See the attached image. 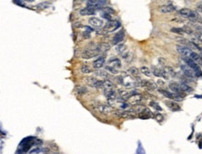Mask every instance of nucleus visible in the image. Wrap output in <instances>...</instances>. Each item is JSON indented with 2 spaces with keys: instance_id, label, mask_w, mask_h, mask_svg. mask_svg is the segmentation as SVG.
Segmentation results:
<instances>
[{
  "instance_id": "obj_1",
  "label": "nucleus",
  "mask_w": 202,
  "mask_h": 154,
  "mask_svg": "<svg viewBox=\"0 0 202 154\" xmlns=\"http://www.w3.org/2000/svg\"><path fill=\"white\" fill-rule=\"evenodd\" d=\"M101 45L96 43H91L87 47V49L82 52V57L84 59H91L96 57L101 53Z\"/></svg>"
},
{
  "instance_id": "obj_2",
  "label": "nucleus",
  "mask_w": 202,
  "mask_h": 154,
  "mask_svg": "<svg viewBox=\"0 0 202 154\" xmlns=\"http://www.w3.org/2000/svg\"><path fill=\"white\" fill-rule=\"evenodd\" d=\"M122 84L126 87V88H132L135 86L137 83L134 81L131 76H129L126 73H123L122 76Z\"/></svg>"
},
{
  "instance_id": "obj_3",
  "label": "nucleus",
  "mask_w": 202,
  "mask_h": 154,
  "mask_svg": "<svg viewBox=\"0 0 202 154\" xmlns=\"http://www.w3.org/2000/svg\"><path fill=\"white\" fill-rule=\"evenodd\" d=\"M119 26H120V23H119V22L111 20V21L107 22L106 25L104 27V30H105L108 33H110V32H113V31H115L116 28H118Z\"/></svg>"
},
{
  "instance_id": "obj_4",
  "label": "nucleus",
  "mask_w": 202,
  "mask_h": 154,
  "mask_svg": "<svg viewBox=\"0 0 202 154\" xmlns=\"http://www.w3.org/2000/svg\"><path fill=\"white\" fill-rule=\"evenodd\" d=\"M96 111L100 112V113H104V114H108L111 111H113V108H112L110 105H97L93 108Z\"/></svg>"
},
{
  "instance_id": "obj_5",
  "label": "nucleus",
  "mask_w": 202,
  "mask_h": 154,
  "mask_svg": "<svg viewBox=\"0 0 202 154\" xmlns=\"http://www.w3.org/2000/svg\"><path fill=\"white\" fill-rule=\"evenodd\" d=\"M124 37H125L124 31L123 30L119 31V32H118V33L115 35V37H113V39H112V44H113V45H115V46L118 45L119 43L122 42V40L124 39Z\"/></svg>"
},
{
  "instance_id": "obj_6",
  "label": "nucleus",
  "mask_w": 202,
  "mask_h": 154,
  "mask_svg": "<svg viewBox=\"0 0 202 154\" xmlns=\"http://www.w3.org/2000/svg\"><path fill=\"white\" fill-rule=\"evenodd\" d=\"M89 23L92 27L100 28V27H102V26H104V21H102V19L97 18V17H91V18L89 20Z\"/></svg>"
},
{
  "instance_id": "obj_7",
  "label": "nucleus",
  "mask_w": 202,
  "mask_h": 154,
  "mask_svg": "<svg viewBox=\"0 0 202 154\" xmlns=\"http://www.w3.org/2000/svg\"><path fill=\"white\" fill-rule=\"evenodd\" d=\"M181 69H182V71L183 72V74H185V76H186L188 78H190V80L195 78V73H194V71H193L191 68L188 67L186 65H181Z\"/></svg>"
},
{
  "instance_id": "obj_8",
  "label": "nucleus",
  "mask_w": 202,
  "mask_h": 154,
  "mask_svg": "<svg viewBox=\"0 0 202 154\" xmlns=\"http://www.w3.org/2000/svg\"><path fill=\"white\" fill-rule=\"evenodd\" d=\"M169 88L170 89V91L173 92V94H183V92L182 90L180 84H178V83H176V82H169Z\"/></svg>"
},
{
  "instance_id": "obj_9",
  "label": "nucleus",
  "mask_w": 202,
  "mask_h": 154,
  "mask_svg": "<svg viewBox=\"0 0 202 154\" xmlns=\"http://www.w3.org/2000/svg\"><path fill=\"white\" fill-rule=\"evenodd\" d=\"M95 13H96L95 7H86L80 10V15L82 16H91V15H94Z\"/></svg>"
},
{
  "instance_id": "obj_10",
  "label": "nucleus",
  "mask_w": 202,
  "mask_h": 154,
  "mask_svg": "<svg viewBox=\"0 0 202 154\" xmlns=\"http://www.w3.org/2000/svg\"><path fill=\"white\" fill-rule=\"evenodd\" d=\"M176 49L178 51V52L180 53L181 55H183V57H189L192 51L189 49V48L185 47V46H177Z\"/></svg>"
},
{
  "instance_id": "obj_11",
  "label": "nucleus",
  "mask_w": 202,
  "mask_h": 154,
  "mask_svg": "<svg viewBox=\"0 0 202 154\" xmlns=\"http://www.w3.org/2000/svg\"><path fill=\"white\" fill-rule=\"evenodd\" d=\"M115 114L116 116H118L120 118H125V119H133L135 118L131 112H129L128 110H125V109H120V110H116Z\"/></svg>"
},
{
  "instance_id": "obj_12",
  "label": "nucleus",
  "mask_w": 202,
  "mask_h": 154,
  "mask_svg": "<svg viewBox=\"0 0 202 154\" xmlns=\"http://www.w3.org/2000/svg\"><path fill=\"white\" fill-rule=\"evenodd\" d=\"M104 63H105V57L104 56H101V57H99L98 59H96L95 61H93L92 67H93V68H95V69H100V68H102V67H104Z\"/></svg>"
},
{
  "instance_id": "obj_13",
  "label": "nucleus",
  "mask_w": 202,
  "mask_h": 154,
  "mask_svg": "<svg viewBox=\"0 0 202 154\" xmlns=\"http://www.w3.org/2000/svg\"><path fill=\"white\" fill-rule=\"evenodd\" d=\"M129 99H131V104L134 105H143V101H145V97H143L142 95H139V94L132 95Z\"/></svg>"
},
{
  "instance_id": "obj_14",
  "label": "nucleus",
  "mask_w": 202,
  "mask_h": 154,
  "mask_svg": "<svg viewBox=\"0 0 202 154\" xmlns=\"http://www.w3.org/2000/svg\"><path fill=\"white\" fill-rule=\"evenodd\" d=\"M176 10V7L173 5H163L159 8V11L163 14H167V13H170Z\"/></svg>"
},
{
  "instance_id": "obj_15",
  "label": "nucleus",
  "mask_w": 202,
  "mask_h": 154,
  "mask_svg": "<svg viewBox=\"0 0 202 154\" xmlns=\"http://www.w3.org/2000/svg\"><path fill=\"white\" fill-rule=\"evenodd\" d=\"M104 94L105 97L109 100H114L116 97V92L114 89H104Z\"/></svg>"
},
{
  "instance_id": "obj_16",
  "label": "nucleus",
  "mask_w": 202,
  "mask_h": 154,
  "mask_svg": "<svg viewBox=\"0 0 202 154\" xmlns=\"http://www.w3.org/2000/svg\"><path fill=\"white\" fill-rule=\"evenodd\" d=\"M193 13H194V11L189 10V8H182V10H180L178 11V14L182 16V17H185V18H190V17L193 15Z\"/></svg>"
},
{
  "instance_id": "obj_17",
  "label": "nucleus",
  "mask_w": 202,
  "mask_h": 154,
  "mask_svg": "<svg viewBox=\"0 0 202 154\" xmlns=\"http://www.w3.org/2000/svg\"><path fill=\"white\" fill-rule=\"evenodd\" d=\"M165 104L169 109H172V111H179L181 109L180 105H179L176 102H173V101H166Z\"/></svg>"
},
{
  "instance_id": "obj_18",
  "label": "nucleus",
  "mask_w": 202,
  "mask_h": 154,
  "mask_svg": "<svg viewBox=\"0 0 202 154\" xmlns=\"http://www.w3.org/2000/svg\"><path fill=\"white\" fill-rule=\"evenodd\" d=\"M108 65H109V67H114V68H116V67L120 68L121 67V62L118 58H111L108 61Z\"/></svg>"
},
{
  "instance_id": "obj_19",
  "label": "nucleus",
  "mask_w": 202,
  "mask_h": 154,
  "mask_svg": "<svg viewBox=\"0 0 202 154\" xmlns=\"http://www.w3.org/2000/svg\"><path fill=\"white\" fill-rule=\"evenodd\" d=\"M118 92H119L120 98L122 100H129V98L131 97V92H129L125 91V90H119Z\"/></svg>"
},
{
  "instance_id": "obj_20",
  "label": "nucleus",
  "mask_w": 202,
  "mask_h": 154,
  "mask_svg": "<svg viewBox=\"0 0 202 154\" xmlns=\"http://www.w3.org/2000/svg\"><path fill=\"white\" fill-rule=\"evenodd\" d=\"M188 58L189 59H191L193 62H199V63H201V57H200V55L199 54H197L196 52H191V54H190V56L188 57Z\"/></svg>"
},
{
  "instance_id": "obj_21",
  "label": "nucleus",
  "mask_w": 202,
  "mask_h": 154,
  "mask_svg": "<svg viewBox=\"0 0 202 154\" xmlns=\"http://www.w3.org/2000/svg\"><path fill=\"white\" fill-rule=\"evenodd\" d=\"M102 88H104V89H114V83L111 82L109 80H102Z\"/></svg>"
},
{
  "instance_id": "obj_22",
  "label": "nucleus",
  "mask_w": 202,
  "mask_h": 154,
  "mask_svg": "<svg viewBox=\"0 0 202 154\" xmlns=\"http://www.w3.org/2000/svg\"><path fill=\"white\" fill-rule=\"evenodd\" d=\"M81 72L84 74H89L92 72V68L88 65H83L81 67Z\"/></svg>"
},
{
  "instance_id": "obj_23",
  "label": "nucleus",
  "mask_w": 202,
  "mask_h": 154,
  "mask_svg": "<svg viewBox=\"0 0 202 154\" xmlns=\"http://www.w3.org/2000/svg\"><path fill=\"white\" fill-rule=\"evenodd\" d=\"M180 86H181V88H182V90H183V92H193V89L191 87H189L188 86L186 83H185V82H181V84H180Z\"/></svg>"
},
{
  "instance_id": "obj_24",
  "label": "nucleus",
  "mask_w": 202,
  "mask_h": 154,
  "mask_svg": "<svg viewBox=\"0 0 202 154\" xmlns=\"http://www.w3.org/2000/svg\"><path fill=\"white\" fill-rule=\"evenodd\" d=\"M96 74H97V76H100V77H102V78H107L110 77V75H109L108 72L104 71V70H101V69H99L98 71L96 72Z\"/></svg>"
},
{
  "instance_id": "obj_25",
  "label": "nucleus",
  "mask_w": 202,
  "mask_h": 154,
  "mask_svg": "<svg viewBox=\"0 0 202 154\" xmlns=\"http://www.w3.org/2000/svg\"><path fill=\"white\" fill-rule=\"evenodd\" d=\"M129 72L131 73V76H133V77H139V73H140L139 69L137 67H134L129 68Z\"/></svg>"
},
{
  "instance_id": "obj_26",
  "label": "nucleus",
  "mask_w": 202,
  "mask_h": 154,
  "mask_svg": "<svg viewBox=\"0 0 202 154\" xmlns=\"http://www.w3.org/2000/svg\"><path fill=\"white\" fill-rule=\"evenodd\" d=\"M97 81V80L95 78H93V77H91V78H86V82L88 83V84L89 86H91V87H94V84H95V82Z\"/></svg>"
},
{
  "instance_id": "obj_27",
  "label": "nucleus",
  "mask_w": 202,
  "mask_h": 154,
  "mask_svg": "<svg viewBox=\"0 0 202 154\" xmlns=\"http://www.w3.org/2000/svg\"><path fill=\"white\" fill-rule=\"evenodd\" d=\"M150 107L154 108L158 111H162V108H161V107L156 102H155V101H151V102H150Z\"/></svg>"
},
{
  "instance_id": "obj_28",
  "label": "nucleus",
  "mask_w": 202,
  "mask_h": 154,
  "mask_svg": "<svg viewBox=\"0 0 202 154\" xmlns=\"http://www.w3.org/2000/svg\"><path fill=\"white\" fill-rule=\"evenodd\" d=\"M125 50H126V46L123 43H120V44H118V45L116 46V51L118 52H123Z\"/></svg>"
},
{
  "instance_id": "obj_29",
  "label": "nucleus",
  "mask_w": 202,
  "mask_h": 154,
  "mask_svg": "<svg viewBox=\"0 0 202 154\" xmlns=\"http://www.w3.org/2000/svg\"><path fill=\"white\" fill-rule=\"evenodd\" d=\"M141 71H142L143 74H145V76L151 77V72H150V70L148 69L146 67H141Z\"/></svg>"
},
{
  "instance_id": "obj_30",
  "label": "nucleus",
  "mask_w": 202,
  "mask_h": 154,
  "mask_svg": "<svg viewBox=\"0 0 202 154\" xmlns=\"http://www.w3.org/2000/svg\"><path fill=\"white\" fill-rule=\"evenodd\" d=\"M105 69H106L108 72L112 73V74H118V69H116V68H114V67H109V65H106V67H105Z\"/></svg>"
},
{
  "instance_id": "obj_31",
  "label": "nucleus",
  "mask_w": 202,
  "mask_h": 154,
  "mask_svg": "<svg viewBox=\"0 0 202 154\" xmlns=\"http://www.w3.org/2000/svg\"><path fill=\"white\" fill-rule=\"evenodd\" d=\"M152 69H153V74L155 75V76H156V77H160V69H161V68H158V67H152Z\"/></svg>"
},
{
  "instance_id": "obj_32",
  "label": "nucleus",
  "mask_w": 202,
  "mask_h": 154,
  "mask_svg": "<svg viewBox=\"0 0 202 154\" xmlns=\"http://www.w3.org/2000/svg\"><path fill=\"white\" fill-rule=\"evenodd\" d=\"M77 92L78 94H84L85 92H87V89L84 87H78L77 88Z\"/></svg>"
},
{
  "instance_id": "obj_33",
  "label": "nucleus",
  "mask_w": 202,
  "mask_h": 154,
  "mask_svg": "<svg viewBox=\"0 0 202 154\" xmlns=\"http://www.w3.org/2000/svg\"><path fill=\"white\" fill-rule=\"evenodd\" d=\"M183 29V33H186V34H188V35H192L193 34V30L190 28V27H188V26H183V27L182 28Z\"/></svg>"
},
{
  "instance_id": "obj_34",
  "label": "nucleus",
  "mask_w": 202,
  "mask_h": 154,
  "mask_svg": "<svg viewBox=\"0 0 202 154\" xmlns=\"http://www.w3.org/2000/svg\"><path fill=\"white\" fill-rule=\"evenodd\" d=\"M102 18L106 19L107 21H111V20H112V17H111V15H110L109 12H104V13L102 14Z\"/></svg>"
},
{
  "instance_id": "obj_35",
  "label": "nucleus",
  "mask_w": 202,
  "mask_h": 154,
  "mask_svg": "<svg viewBox=\"0 0 202 154\" xmlns=\"http://www.w3.org/2000/svg\"><path fill=\"white\" fill-rule=\"evenodd\" d=\"M172 32L177 33V34H183V31L182 28H175V27H173V28H172Z\"/></svg>"
},
{
  "instance_id": "obj_36",
  "label": "nucleus",
  "mask_w": 202,
  "mask_h": 154,
  "mask_svg": "<svg viewBox=\"0 0 202 154\" xmlns=\"http://www.w3.org/2000/svg\"><path fill=\"white\" fill-rule=\"evenodd\" d=\"M155 118L156 119V121H163V116L160 115V114H156V115L155 116Z\"/></svg>"
},
{
  "instance_id": "obj_37",
  "label": "nucleus",
  "mask_w": 202,
  "mask_h": 154,
  "mask_svg": "<svg viewBox=\"0 0 202 154\" xmlns=\"http://www.w3.org/2000/svg\"><path fill=\"white\" fill-rule=\"evenodd\" d=\"M83 37L84 38H91V34L88 33V31H86V32L83 33Z\"/></svg>"
},
{
  "instance_id": "obj_38",
  "label": "nucleus",
  "mask_w": 202,
  "mask_h": 154,
  "mask_svg": "<svg viewBox=\"0 0 202 154\" xmlns=\"http://www.w3.org/2000/svg\"><path fill=\"white\" fill-rule=\"evenodd\" d=\"M156 84L159 85V86H165V83L163 80H158V81H156Z\"/></svg>"
}]
</instances>
